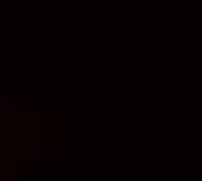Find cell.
<instances>
[{"instance_id":"6da1fadb","label":"cell","mask_w":202,"mask_h":181,"mask_svg":"<svg viewBox=\"0 0 202 181\" xmlns=\"http://www.w3.org/2000/svg\"><path fill=\"white\" fill-rule=\"evenodd\" d=\"M30 160H42L44 165H54V141L49 139H30L28 141Z\"/></svg>"},{"instance_id":"7a4b0ae2","label":"cell","mask_w":202,"mask_h":181,"mask_svg":"<svg viewBox=\"0 0 202 181\" xmlns=\"http://www.w3.org/2000/svg\"><path fill=\"white\" fill-rule=\"evenodd\" d=\"M0 179L2 181H17L23 178V171L19 167H2L0 169Z\"/></svg>"},{"instance_id":"277c9868","label":"cell","mask_w":202,"mask_h":181,"mask_svg":"<svg viewBox=\"0 0 202 181\" xmlns=\"http://www.w3.org/2000/svg\"><path fill=\"white\" fill-rule=\"evenodd\" d=\"M0 89H2V96H12V89H14V85H0Z\"/></svg>"},{"instance_id":"3957f363","label":"cell","mask_w":202,"mask_h":181,"mask_svg":"<svg viewBox=\"0 0 202 181\" xmlns=\"http://www.w3.org/2000/svg\"><path fill=\"white\" fill-rule=\"evenodd\" d=\"M42 110V99L40 98H28V112H40Z\"/></svg>"}]
</instances>
